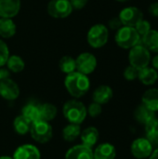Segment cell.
Here are the masks:
<instances>
[{"mask_svg": "<svg viewBox=\"0 0 158 159\" xmlns=\"http://www.w3.org/2000/svg\"><path fill=\"white\" fill-rule=\"evenodd\" d=\"M135 29L138 32V34H140L141 38L145 35L150 30H152V26L149 20L142 19V20H140L136 25H135Z\"/></svg>", "mask_w": 158, "mask_h": 159, "instance_id": "f546056e", "label": "cell"}, {"mask_svg": "<svg viewBox=\"0 0 158 159\" xmlns=\"http://www.w3.org/2000/svg\"><path fill=\"white\" fill-rule=\"evenodd\" d=\"M39 108H40V119L41 120L49 122L57 116L58 109L52 103L46 102L43 104H39Z\"/></svg>", "mask_w": 158, "mask_h": 159, "instance_id": "484cf974", "label": "cell"}, {"mask_svg": "<svg viewBox=\"0 0 158 159\" xmlns=\"http://www.w3.org/2000/svg\"><path fill=\"white\" fill-rule=\"evenodd\" d=\"M109 40V29L102 23H97L92 25L88 34L87 41L92 48H103Z\"/></svg>", "mask_w": 158, "mask_h": 159, "instance_id": "277c9868", "label": "cell"}, {"mask_svg": "<svg viewBox=\"0 0 158 159\" xmlns=\"http://www.w3.org/2000/svg\"><path fill=\"white\" fill-rule=\"evenodd\" d=\"M102 112V105L97 103V102H92L88 105V107L87 108V113L91 116V117H97L99 116Z\"/></svg>", "mask_w": 158, "mask_h": 159, "instance_id": "d6a6232c", "label": "cell"}, {"mask_svg": "<svg viewBox=\"0 0 158 159\" xmlns=\"http://www.w3.org/2000/svg\"><path fill=\"white\" fill-rule=\"evenodd\" d=\"M20 95V88L18 84L9 78L0 80V96L7 101H14Z\"/></svg>", "mask_w": 158, "mask_h": 159, "instance_id": "8fae6325", "label": "cell"}, {"mask_svg": "<svg viewBox=\"0 0 158 159\" xmlns=\"http://www.w3.org/2000/svg\"><path fill=\"white\" fill-rule=\"evenodd\" d=\"M108 25H109V28L111 30H114V31H117L120 27H122V22L121 20H119L118 17H115L113 19H111L108 22Z\"/></svg>", "mask_w": 158, "mask_h": 159, "instance_id": "e575fe53", "label": "cell"}, {"mask_svg": "<svg viewBox=\"0 0 158 159\" xmlns=\"http://www.w3.org/2000/svg\"><path fill=\"white\" fill-rule=\"evenodd\" d=\"M80 134H81L80 125L70 123L67 126H65L64 129H62V137L64 141L69 143L75 141L80 136Z\"/></svg>", "mask_w": 158, "mask_h": 159, "instance_id": "4316f807", "label": "cell"}, {"mask_svg": "<svg viewBox=\"0 0 158 159\" xmlns=\"http://www.w3.org/2000/svg\"><path fill=\"white\" fill-rule=\"evenodd\" d=\"M0 159H13L12 157H0Z\"/></svg>", "mask_w": 158, "mask_h": 159, "instance_id": "60d3db41", "label": "cell"}, {"mask_svg": "<svg viewBox=\"0 0 158 159\" xmlns=\"http://www.w3.org/2000/svg\"><path fill=\"white\" fill-rule=\"evenodd\" d=\"M62 114L69 123L80 125L87 117V107L76 99L67 101L62 107Z\"/></svg>", "mask_w": 158, "mask_h": 159, "instance_id": "7a4b0ae2", "label": "cell"}, {"mask_svg": "<svg viewBox=\"0 0 158 159\" xmlns=\"http://www.w3.org/2000/svg\"><path fill=\"white\" fill-rule=\"evenodd\" d=\"M21 115L29 120L31 123L37 121L40 119V108L39 104H35L33 102L27 103L26 105L23 106L21 110Z\"/></svg>", "mask_w": 158, "mask_h": 159, "instance_id": "d4e9b609", "label": "cell"}, {"mask_svg": "<svg viewBox=\"0 0 158 159\" xmlns=\"http://www.w3.org/2000/svg\"><path fill=\"white\" fill-rule=\"evenodd\" d=\"M151 64H152V67L154 68V69H156V71H158V53L157 54H156L152 59H151V62H150Z\"/></svg>", "mask_w": 158, "mask_h": 159, "instance_id": "74e56055", "label": "cell"}, {"mask_svg": "<svg viewBox=\"0 0 158 159\" xmlns=\"http://www.w3.org/2000/svg\"><path fill=\"white\" fill-rule=\"evenodd\" d=\"M0 80H1V76H0Z\"/></svg>", "mask_w": 158, "mask_h": 159, "instance_id": "b9f144b4", "label": "cell"}, {"mask_svg": "<svg viewBox=\"0 0 158 159\" xmlns=\"http://www.w3.org/2000/svg\"><path fill=\"white\" fill-rule=\"evenodd\" d=\"M31 122L27 120L22 115L17 116L13 121V128L14 130L20 135H25L30 131Z\"/></svg>", "mask_w": 158, "mask_h": 159, "instance_id": "f1b7e54d", "label": "cell"}, {"mask_svg": "<svg viewBox=\"0 0 158 159\" xmlns=\"http://www.w3.org/2000/svg\"><path fill=\"white\" fill-rule=\"evenodd\" d=\"M141 43L151 52L158 53V30H150L141 38Z\"/></svg>", "mask_w": 158, "mask_h": 159, "instance_id": "44dd1931", "label": "cell"}, {"mask_svg": "<svg viewBox=\"0 0 158 159\" xmlns=\"http://www.w3.org/2000/svg\"><path fill=\"white\" fill-rule=\"evenodd\" d=\"M0 76H1V79L10 77V72L8 71V69L7 67L6 68H3V67L0 68Z\"/></svg>", "mask_w": 158, "mask_h": 159, "instance_id": "8d00e7d4", "label": "cell"}, {"mask_svg": "<svg viewBox=\"0 0 158 159\" xmlns=\"http://www.w3.org/2000/svg\"><path fill=\"white\" fill-rule=\"evenodd\" d=\"M139 69L129 65L125 68L124 72H123V76L126 80L128 81H134L136 79H138L139 76Z\"/></svg>", "mask_w": 158, "mask_h": 159, "instance_id": "1f68e13d", "label": "cell"}, {"mask_svg": "<svg viewBox=\"0 0 158 159\" xmlns=\"http://www.w3.org/2000/svg\"><path fill=\"white\" fill-rule=\"evenodd\" d=\"M115 41L119 48L123 49H130L141 43V36L135 27L123 25L115 31Z\"/></svg>", "mask_w": 158, "mask_h": 159, "instance_id": "3957f363", "label": "cell"}, {"mask_svg": "<svg viewBox=\"0 0 158 159\" xmlns=\"http://www.w3.org/2000/svg\"><path fill=\"white\" fill-rule=\"evenodd\" d=\"M119 20L124 26L135 27V25L143 18V12L137 7L129 6L121 9L118 15Z\"/></svg>", "mask_w": 158, "mask_h": 159, "instance_id": "9c48e42d", "label": "cell"}, {"mask_svg": "<svg viewBox=\"0 0 158 159\" xmlns=\"http://www.w3.org/2000/svg\"><path fill=\"white\" fill-rule=\"evenodd\" d=\"M13 159H40L39 149L33 144H22L19 146L13 155Z\"/></svg>", "mask_w": 158, "mask_h": 159, "instance_id": "4fadbf2b", "label": "cell"}, {"mask_svg": "<svg viewBox=\"0 0 158 159\" xmlns=\"http://www.w3.org/2000/svg\"><path fill=\"white\" fill-rule=\"evenodd\" d=\"M73 10L69 0H50L47 7V14L54 19H65Z\"/></svg>", "mask_w": 158, "mask_h": 159, "instance_id": "52a82bcc", "label": "cell"}, {"mask_svg": "<svg viewBox=\"0 0 158 159\" xmlns=\"http://www.w3.org/2000/svg\"><path fill=\"white\" fill-rule=\"evenodd\" d=\"M93 157L94 159H115L116 157V150L113 144L104 143L95 148Z\"/></svg>", "mask_w": 158, "mask_h": 159, "instance_id": "2e32d148", "label": "cell"}, {"mask_svg": "<svg viewBox=\"0 0 158 159\" xmlns=\"http://www.w3.org/2000/svg\"><path fill=\"white\" fill-rule=\"evenodd\" d=\"M151 52L142 44L139 43L135 47L129 49V65L141 70L144 67L149 66L151 62Z\"/></svg>", "mask_w": 158, "mask_h": 159, "instance_id": "5b68a950", "label": "cell"}, {"mask_svg": "<svg viewBox=\"0 0 158 159\" xmlns=\"http://www.w3.org/2000/svg\"><path fill=\"white\" fill-rule=\"evenodd\" d=\"M145 134L146 139L153 145L154 149L158 147V118L156 116L149 120L145 125Z\"/></svg>", "mask_w": 158, "mask_h": 159, "instance_id": "e0dca14e", "label": "cell"}, {"mask_svg": "<svg viewBox=\"0 0 158 159\" xmlns=\"http://www.w3.org/2000/svg\"><path fill=\"white\" fill-rule=\"evenodd\" d=\"M9 48L6 42L0 38V68L6 65V62L9 57Z\"/></svg>", "mask_w": 158, "mask_h": 159, "instance_id": "4dcf8cb0", "label": "cell"}, {"mask_svg": "<svg viewBox=\"0 0 158 159\" xmlns=\"http://www.w3.org/2000/svg\"><path fill=\"white\" fill-rule=\"evenodd\" d=\"M114 92L111 87L107 85L99 86L92 94V100L94 102H97L101 105L108 103L113 98Z\"/></svg>", "mask_w": 158, "mask_h": 159, "instance_id": "9a60e30c", "label": "cell"}, {"mask_svg": "<svg viewBox=\"0 0 158 159\" xmlns=\"http://www.w3.org/2000/svg\"><path fill=\"white\" fill-rule=\"evenodd\" d=\"M76 71L84 75L92 74L97 68V58L90 52H82L75 59Z\"/></svg>", "mask_w": 158, "mask_h": 159, "instance_id": "ba28073f", "label": "cell"}, {"mask_svg": "<svg viewBox=\"0 0 158 159\" xmlns=\"http://www.w3.org/2000/svg\"><path fill=\"white\" fill-rule=\"evenodd\" d=\"M17 26L13 21V19L1 18L0 17V37L8 39L16 34Z\"/></svg>", "mask_w": 158, "mask_h": 159, "instance_id": "ffe728a7", "label": "cell"}, {"mask_svg": "<svg viewBox=\"0 0 158 159\" xmlns=\"http://www.w3.org/2000/svg\"><path fill=\"white\" fill-rule=\"evenodd\" d=\"M149 14L155 18H158V2H154L149 6Z\"/></svg>", "mask_w": 158, "mask_h": 159, "instance_id": "d590c367", "label": "cell"}, {"mask_svg": "<svg viewBox=\"0 0 158 159\" xmlns=\"http://www.w3.org/2000/svg\"><path fill=\"white\" fill-rule=\"evenodd\" d=\"M80 138L83 145L92 148L99 140V131L95 127H88L81 131Z\"/></svg>", "mask_w": 158, "mask_h": 159, "instance_id": "7402d4cb", "label": "cell"}, {"mask_svg": "<svg viewBox=\"0 0 158 159\" xmlns=\"http://www.w3.org/2000/svg\"><path fill=\"white\" fill-rule=\"evenodd\" d=\"M64 87L67 92L74 99L85 96L90 89V80L88 75L77 71L66 75L64 79Z\"/></svg>", "mask_w": 158, "mask_h": 159, "instance_id": "6da1fadb", "label": "cell"}, {"mask_svg": "<svg viewBox=\"0 0 158 159\" xmlns=\"http://www.w3.org/2000/svg\"><path fill=\"white\" fill-rule=\"evenodd\" d=\"M5 66H7L10 73L18 74L24 70L25 62L23 59L19 55H9Z\"/></svg>", "mask_w": 158, "mask_h": 159, "instance_id": "cb8c5ba5", "label": "cell"}, {"mask_svg": "<svg viewBox=\"0 0 158 159\" xmlns=\"http://www.w3.org/2000/svg\"><path fill=\"white\" fill-rule=\"evenodd\" d=\"M116 2H119V3H126V2H128V1H129V0H115Z\"/></svg>", "mask_w": 158, "mask_h": 159, "instance_id": "ab89813d", "label": "cell"}, {"mask_svg": "<svg viewBox=\"0 0 158 159\" xmlns=\"http://www.w3.org/2000/svg\"><path fill=\"white\" fill-rule=\"evenodd\" d=\"M59 68L65 75H69L71 73L75 72L76 71L75 59L68 55L61 57L59 61Z\"/></svg>", "mask_w": 158, "mask_h": 159, "instance_id": "83f0119b", "label": "cell"}, {"mask_svg": "<svg viewBox=\"0 0 158 159\" xmlns=\"http://www.w3.org/2000/svg\"><path fill=\"white\" fill-rule=\"evenodd\" d=\"M130 151L135 158L145 159L150 157L154 147L146 138H138L131 143Z\"/></svg>", "mask_w": 158, "mask_h": 159, "instance_id": "30bf717a", "label": "cell"}, {"mask_svg": "<svg viewBox=\"0 0 158 159\" xmlns=\"http://www.w3.org/2000/svg\"><path fill=\"white\" fill-rule=\"evenodd\" d=\"M134 116H135V119L139 123L145 125L149 120H151L152 118L156 116V113L142 103L136 108L134 112Z\"/></svg>", "mask_w": 158, "mask_h": 159, "instance_id": "603a6c76", "label": "cell"}, {"mask_svg": "<svg viewBox=\"0 0 158 159\" xmlns=\"http://www.w3.org/2000/svg\"><path fill=\"white\" fill-rule=\"evenodd\" d=\"M65 159H94L93 151L83 144L75 145L66 152Z\"/></svg>", "mask_w": 158, "mask_h": 159, "instance_id": "5bb4252c", "label": "cell"}, {"mask_svg": "<svg viewBox=\"0 0 158 159\" xmlns=\"http://www.w3.org/2000/svg\"><path fill=\"white\" fill-rule=\"evenodd\" d=\"M69 1L71 3L73 9H76V10L83 9L88 2V0H69Z\"/></svg>", "mask_w": 158, "mask_h": 159, "instance_id": "836d02e7", "label": "cell"}, {"mask_svg": "<svg viewBox=\"0 0 158 159\" xmlns=\"http://www.w3.org/2000/svg\"><path fill=\"white\" fill-rule=\"evenodd\" d=\"M149 159H158V147L157 148H155L152 155L150 156Z\"/></svg>", "mask_w": 158, "mask_h": 159, "instance_id": "f35d334b", "label": "cell"}, {"mask_svg": "<svg viewBox=\"0 0 158 159\" xmlns=\"http://www.w3.org/2000/svg\"><path fill=\"white\" fill-rule=\"evenodd\" d=\"M20 0H0V17L13 19L20 10Z\"/></svg>", "mask_w": 158, "mask_h": 159, "instance_id": "7c38bea8", "label": "cell"}, {"mask_svg": "<svg viewBox=\"0 0 158 159\" xmlns=\"http://www.w3.org/2000/svg\"><path fill=\"white\" fill-rule=\"evenodd\" d=\"M138 79L145 86H153L158 80V71L153 67H144L139 71Z\"/></svg>", "mask_w": 158, "mask_h": 159, "instance_id": "d6986e66", "label": "cell"}, {"mask_svg": "<svg viewBox=\"0 0 158 159\" xmlns=\"http://www.w3.org/2000/svg\"><path fill=\"white\" fill-rule=\"evenodd\" d=\"M142 103L155 113L158 112V89H147L142 97Z\"/></svg>", "mask_w": 158, "mask_h": 159, "instance_id": "ac0fdd59", "label": "cell"}, {"mask_svg": "<svg viewBox=\"0 0 158 159\" xmlns=\"http://www.w3.org/2000/svg\"><path fill=\"white\" fill-rule=\"evenodd\" d=\"M29 132L33 140L38 143H46L49 142L53 135V130L50 124L41 119L31 123Z\"/></svg>", "mask_w": 158, "mask_h": 159, "instance_id": "8992f818", "label": "cell"}]
</instances>
